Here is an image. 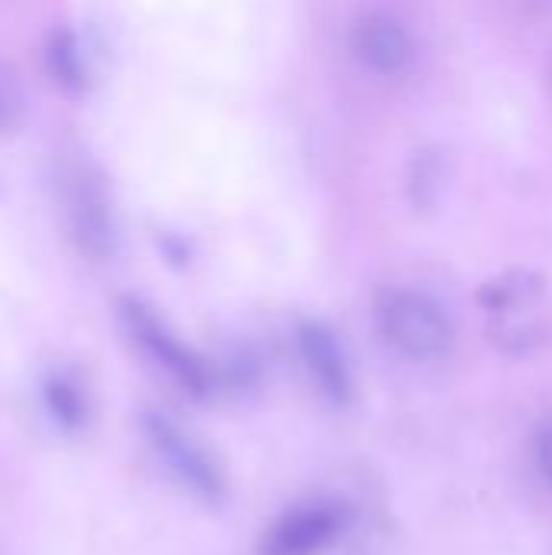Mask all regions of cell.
Masks as SVG:
<instances>
[{"label":"cell","mask_w":552,"mask_h":555,"mask_svg":"<svg viewBox=\"0 0 552 555\" xmlns=\"http://www.w3.org/2000/svg\"><path fill=\"white\" fill-rule=\"evenodd\" d=\"M120 322H124L127 335L133 338V345L192 400H211L218 393V387L224 384L221 371L208 358L192 351L185 341H179L150 306L137 302V299H124Z\"/></svg>","instance_id":"cell-4"},{"label":"cell","mask_w":552,"mask_h":555,"mask_svg":"<svg viewBox=\"0 0 552 555\" xmlns=\"http://www.w3.org/2000/svg\"><path fill=\"white\" fill-rule=\"evenodd\" d=\"M296 348H299L303 367L309 371L319 393L329 403L345 406L351 400V367H348V358H345V348L338 345V338L325 325L306 322L296 332Z\"/></svg>","instance_id":"cell-8"},{"label":"cell","mask_w":552,"mask_h":555,"mask_svg":"<svg viewBox=\"0 0 552 555\" xmlns=\"http://www.w3.org/2000/svg\"><path fill=\"white\" fill-rule=\"evenodd\" d=\"M39 403L46 420L62 433V436H78L91 426V393L85 380L68 371V367H52L39 380Z\"/></svg>","instance_id":"cell-9"},{"label":"cell","mask_w":552,"mask_h":555,"mask_svg":"<svg viewBox=\"0 0 552 555\" xmlns=\"http://www.w3.org/2000/svg\"><path fill=\"white\" fill-rule=\"evenodd\" d=\"M52 62H55V75L65 81V85H75L81 78V68H78V55H75V46L68 36H59L52 42Z\"/></svg>","instance_id":"cell-11"},{"label":"cell","mask_w":552,"mask_h":555,"mask_svg":"<svg viewBox=\"0 0 552 555\" xmlns=\"http://www.w3.org/2000/svg\"><path fill=\"white\" fill-rule=\"evenodd\" d=\"M534 465L540 478L552 488V416L547 423H540V429L534 433Z\"/></svg>","instance_id":"cell-12"},{"label":"cell","mask_w":552,"mask_h":555,"mask_svg":"<svg viewBox=\"0 0 552 555\" xmlns=\"http://www.w3.org/2000/svg\"><path fill=\"white\" fill-rule=\"evenodd\" d=\"M355 524L345 501L319 498L280 514L260 537L257 555H325L335 550Z\"/></svg>","instance_id":"cell-6"},{"label":"cell","mask_w":552,"mask_h":555,"mask_svg":"<svg viewBox=\"0 0 552 555\" xmlns=\"http://www.w3.org/2000/svg\"><path fill=\"white\" fill-rule=\"evenodd\" d=\"M530 3H534L543 16H550L552 20V0H530Z\"/></svg>","instance_id":"cell-13"},{"label":"cell","mask_w":552,"mask_h":555,"mask_svg":"<svg viewBox=\"0 0 552 555\" xmlns=\"http://www.w3.org/2000/svg\"><path fill=\"white\" fill-rule=\"evenodd\" d=\"M23 114H26L23 81L7 62H0V133L16 130L23 124Z\"/></svg>","instance_id":"cell-10"},{"label":"cell","mask_w":552,"mask_h":555,"mask_svg":"<svg viewBox=\"0 0 552 555\" xmlns=\"http://www.w3.org/2000/svg\"><path fill=\"white\" fill-rule=\"evenodd\" d=\"M55 211L72 247L88 260H107L117 244L114 198L104 172L85 156H62L55 169Z\"/></svg>","instance_id":"cell-2"},{"label":"cell","mask_w":552,"mask_h":555,"mask_svg":"<svg viewBox=\"0 0 552 555\" xmlns=\"http://www.w3.org/2000/svg\"><path fill=\"white\" fill-rule=\"evenodd\" d=\"M377 332L384 345L413 364L439 361L455 345V322L449 309L413 286H390L377 296L374 306Z\"/></svg>","instance_id":"cell-3"},{"label":"cell","mask_w":552,"mask_h":555,"mask_svg":"<svg viewBox=\"0 0 552 555\" xmlns=\"http://www.w3.org/2000/svg\"><path fill=\"white\" fill-rule=\"evenodd\" d=\"M348 49L361 72L377 81H400L420 62V39L413 26L394 10H361L348 29Z\"/></svg>","instance_id":"cell-5"},{"label":"cell","mask_w":552,"mask_h":555,"mask_svg":"<svg viewBox=\"0 0 552 555\" xmlns=\"http://www.w3.org/2000/svg\"><path fill=\"white\" fill-rule=\"evenodd\" d=\"M143 433L159 459V465L176 478L179 488H185L192 498L205 504H218L224 498V478L215 465V459L166 413H143Z\"/></svg>","instance_id":"cell-7"},{"label":"cell","mask_w":552,"mask_h":555,"mask_svg":"<svg viewBox=\"0 0 552 555\" xmlns=\"http://www.w3.org/2000/svg\"><path fill=\"white\" fill-rule=\"evenodd\" d=\"M482 322L504 354H534L552 338V293L534 270H508L478 293Z\"/></svg>","instance_id":"cell-1"}]
</instances>
